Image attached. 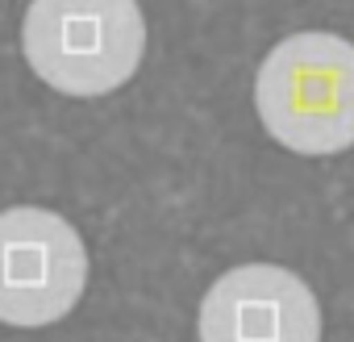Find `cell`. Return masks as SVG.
I'll return each instance as SVG.
<instances>
[{"instance_id": "6da1fadb", "label": "cell", "mask_w": 354, "mask_h": 342, "mask_svg": "<svg viewBox=\"0 0 354 342\" xmlns=\"http://www.w3.org/2000/svg\"><path fill=\"white\" fill-rule=\"evenodd\" d=\"M254 109L275 142L296 154H337L354 142V42L292 34L259 67Z\"/></svg>"}, {"instance_id": "7a4b0ae2", "label": "cell", "mask_w": 354, "mask_h": 342, "mask_svg": "<svg viewBox=\"0 0 354 342\" xmlns=\"http://www.w3.org/2000/svg\"><path fill=\"white\" fill-rule=\"evenodd\" d=\"M30 67L67 96L121 88L146 51L138 0H34L21 26Z\"/></svg>"}, {"instance_id": "3957f363", "label": "cell", "mask_w": 354, "mask_h": 342, "mask_svg": "<svg viewBox=\"0 0 354 342\" xmlns=\"http://www.w3.org/2000/svg\"><path fill=\"white\" fill-rule=\"evenodd\" d=\"M88 284V251L71 222L17 205L0 213V321L50 325L75 309Z\"/></svg>"}, {"instance_id": "277c9868", "label": "cell", "mask_w": 354, "mask_h": 342, "mask_svg": "<svg viewBox=\"0 0 354 342\" xmlns=\"http://www.w3.org/2000/svg\"><path fill=\"white\" fill-rule=\"evenodd\" d=\"M201 342H321V309L300 276L246 263L205 292Z\"/></svg>"}]
</instances>
